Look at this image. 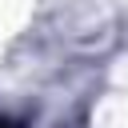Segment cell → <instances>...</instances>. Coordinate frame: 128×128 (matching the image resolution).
Segmentation results:
<instances>
[{"label": "cell", "mask_w": 128, "mask_h": 128, "mask_svg": "<svg viewBox=\"0 0 128 128\" xmlns=\"http://www.w3.org/2000/svg\"><path fill=\"white\" fill-rule=\"evenodd\" d=\"M0 128H24V124H20V120H12V116H4V112H0Z\"/></svg>", "instance_id": "6da1fadb"}]
</instances>
